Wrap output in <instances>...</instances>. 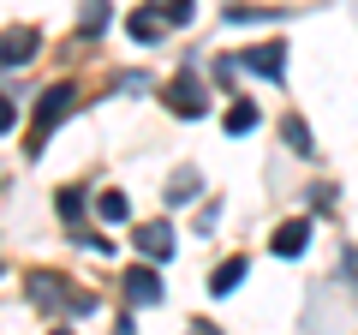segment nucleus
<instances>
[{"mask_svg":"<svg viewBox=\"0 0 358 335\" xmlns=\"http://www.w3.org/2000/svg\"><path fill=\"white\" fill-rule=\"evenodd\" d=\"M72 102H78L72 84H48V90H42V102H36V132H30V156H42V138L72 114Z\"/></svg>","mask_w":358,"mask_h":335,"instance_id":"nucleus-1","label":"nucleus"},{"mask_svg":"<svg viewBox=\"0 0 358 335\" xmlns=\"http://www.w3.org/2000/svg\"><path fill=\"white\" fill-rule=\"evenodd\" d=\"M24 294H30V306H42V311L72 306V287H66L54 270H30V275H24Z\"/></svg>","mask_w":358,"mask_h":335,"instance_id":"nucleus-2","label":"nucleus"},{"mask_svg":"<svg viewBox=\"0 0 358 335\" xmlns=\"http://www.w3.org/2000/svg\"><path fill=\"white\" fill-rule=\"evenodd\" d=\"M167 102H173L179 120H197V114H203V84H197V72H179L173 90H167Z\"/></svg>","mask_w":358,"mask_h":335,"instance_id":"nucleus-3","label":"nucleus"},{"mask_svg":"<svg viewBox=\"0 0 358 335\" xmlns=\"http://www.w3.org/2000/svg\"><path fill=\"white\" fill-rule=\"evenodd\" d=\"M138 252L143 258H173V228H167V221H143L138 228Z\"/></svg>","mask_w":358,"mask_h":335,"instance_id":"nucleus-4","label":"nucleus"},{"mask_svg":"<svg viewBox=\"0 0 358 335\" xmlns=\"http://www.w3.org/2000/svg\"><path fill=\"white\" fill-rule=\"evenodd\" d=\"M36 30H6V36H0V66H24L30 54H36Z\"/></svg>","mask_w":358,"mask_h":335,"instance_id":"nucleus-5","label":"nucleus"},{"mask_svg":"<svg viewBox=\"0 0 358 335\" xmlns=\"http://www.w3.org/2000/svg\"><path fill=\"white\" fill-rule=\"evenodd\" d=\"M126 299L131 306H155V299H162V282H155V270H126Z\"/></svg>","mask_w":358,"mask_h":335,"instance_id":"nucleus-6","label":"nucleus"},{"mask_svg":"<svg viewBox=\"0 0 358 335\" xmlns=\"http://www.w3.org/2000/svg\"><path fill=\"white\" fill-rule=\"evenodd\" d=\"M281 54H287L281 42H268V48H245V60H239V66H245V72H263V78H281V66H287Z\"/></svg>","mask_w":358,"mask_h":335,"instance_id":"nucleus-7","label":"nucleus"},{"mask_svg":"<svg viewBox=\"0 0 358 335\" xmlns=\"http://www.w3.org/2000/svg\"><path fill=\"white\" fill-rule=\"evenodd\" d=\"M305 245H310V221H305V216L287 221V228H275V252H281V258H299Z\"/></svg>","mask_w":358,"mask_h":335,"instance_id":"nucleus-8","label":"nucleus"},{"mask_svg":"<svg viewBox=\"0 0 358 335\" xmlns=\"http://www.w3.org/2000/svg\"><path fill=\"white\" fill-rule=\"evenodd\" d=\"M126 30H131L138 42H155V36L167 30V18H162V13H131V18H126Z\"/></svg>","mask_w":358,"mask_h":335,"instance_id":"nucleus-9","label":"nucleus"},{"mask_svg":"<svg viewBox=\"0 0 358 335\" xmlns=\"http://www.w3.org/2000/svg\"><path fill=\"white\" fill-rule=\"evenodd\" d=\"M96 216H102V221H126L131 216L126 192H120V186H114V192H102V198H96Z\"/></svg>","mask_w":358,"mask_h":335,"instance_id":"nucleus-10","label":"nucleus"},{"mask_svg":"<svg viewBox=\"0 0 358 335\" xmlns=\"http://www.w3.org/2000/svg\"><path fill=\"white\" fill-rule=\"evenodd\" d=\"M239 282H245V258H227V264L215 270V294H233Z\"/></svg>","mask_w":358,"mask_h":335,"instance_id":"nucleus-11","label":"nucleus"},{"mask_svg":"<svg viewBox=\"0 0 358 335\" xmlns=\"http://www.w3.org/2000/svg\"><path fill=\"white\" fill-rule=\"evenodd\" d=\"M281 132H287V144H293V150H299V156H310V150H317V138H310V132H305V120H299V114H293V120H287V126H281Z\"/></svg>","mask_w":358,"mask_h":335,"instance_id":"nucleus-12","label":"nucleus"},{"mask_svg":"<svg viewBox=\"0 0 358 335\" xmlns=\"http://www.w3.org/2000/svg\"><path fill=\"white\" fill-rule=\"evenodd\" d=\"M251 126H257V108H251V102L227 108V132H233V138H239V132H251Z\"/></svg>","mask_w":358,"mask_h":335,"instance_id":"nucleus-13","label":"nucleus"},{"mask_svg":"<svg viewBox=\"0 0 358 335\" xmlns=\"http://www.w3.org/2000/svg\"><path fill=\"white\" fill-rule=\"evenodd\" d=\"M60 216H66V221L84 216V192H78V186H60Z\"/></svg>","mask_w":358,"mask_h":335,"instance_id":"nucleus-14","label":"nucleus"},{"mask_svg":"<svg viewBox=\"0 0 358 335\" xmlns=\"http://www.w3.org/2000/svg\"><path fill=\"white\" fill-rule=\"evenodd\" d=\"M197 192V174H192V168H185V174H179V180H173V198H167V204H185V198H192Z\"/></svg>","mask_w":358,"mask_h":335,"instance_id":"nucleus-15","label":"nucleus"},{"mask_svg":"<svg viewBox=\"0 0 358 335\" xmlns=\"http://www.w3.org/2000/svg\"><path fill=\"white\" fill-rule=\"evenodd\" d=\"M13 120H18V108H13V96H0V132H13Z\"/></svg>","mask_w":358,"mask_h":335,"instance_id":"nucleus-16","label":"nucleus"},{"mask_svg":"<svg viewBox=\"0 0 358 335\" xmlns=\"http://www.w3.org/2000/svg\"><path fill=\"white\" fill-rule=\"evenodd\" d=\"M192 335H221V329H209V323H192Z\"/></svg>","mask_w":358,"mask_h":335,"instance_id":"nucleus-17","label":"nucleus"},{"mask_svg":"<svg viewBox=\"0 0 358 335\" xmlns=\"http://www.w3.org/2000/svg\"><path fill=\"white\" fill-rule=\"evenodd\" d=\"M114 335H131V323H120V329H114Z\"/></svg>","mask_w":358,"mask_h":335,"instance_id":"nucleus-18","label":"nucleus"},{"mask_svg":"<svg viewBox=\"0 0 358 335\" xmlns=\"http://www.w3.org/2000/svg\"><path fill=\"white\" fill-rule=\"evenodd\" d=\"M54 335H72V329H54Z\"/></svg>","mask_w":358,"mask_h":335,"instance_id":"nucleus-19","label":"nucleus"}]
</instances>
